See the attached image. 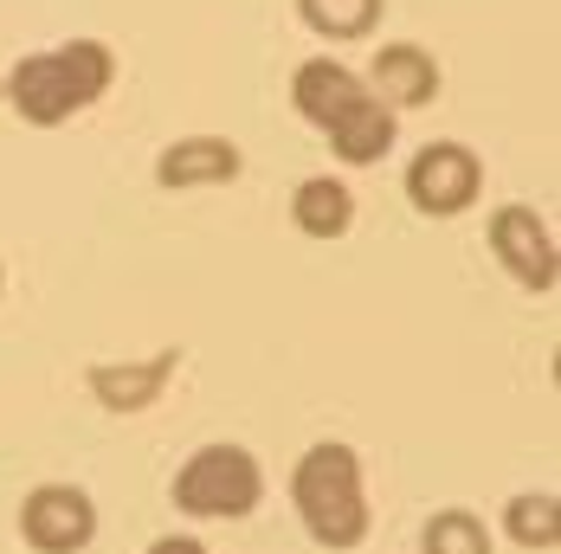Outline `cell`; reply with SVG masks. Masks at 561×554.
<instances>
[{"label":"cell","mask_w":561,"mask_h":554,"mask_svg":"<svg viewBox=\"0 0 561 554\" xmlns=\"http://www.w3.org/2000/svg\"><path fill=\"white\" fill-rule=\"evenodd\" d=\"M116 84V53L104 39H65L53 53H26L7 71V104L20 111V123L33 129H58L78 111H91Z\"/></svg>","instance_id":"cell-1"},{"label":"cell","mask_w":561,"mask_h":554,"mask_svg":"<svg viewBox=\"0 0 561 554\" xmlns=\"http://www.w3.org/2000/svg\"><path fill=\"white\" fill-rule=\"evenodd\" d=\"M290 497L304 529L323 549H355L368 535V484H362V458L348 445H310L290 471Z\"/></svg>","instance_id":"cell-2"},{"label":"cell","mask_w":561,"mask_h":554,"mask_svg":"<svg viewBox=\"0 0 561 554\" xmlns=\"http://www.w3.org/2000/svg\"><path fill=\"white\" fill-rule=\"evenodd\" d=\"M265 497V471L245 445H201L181 471H174V509L181 516H214V522H232V516H252Z\"/></svg>","instance_id":"cell-3"},{"label":"cell","mask_w":561,"mask_h":554,"mask_svg":"<svg viewBox=\"0 0 561 554\" xmlns=\"http://www.w3.org/2000/svg\"><path fill=\"white\" fill-rule=\"evenodd\" d=\"M484 187V162L465 149V142H426L413 162H407V200L433 220H451L478 200Z\"/></svg>","instance_id":"cell-4"},{"label":"cell","mask_w":561,"mask_h":554,"mask_svg":"<svg viewBox=\"0 0 561 554\" xmlns=\"http://www.w3.org/2000/svg\"><path fill=\"white\" fill-rule=\"evenodd\" d=\"M20 535H26V549H39V554L91 549V535H98V503L84 497L78 484H39L33 497L20 503Z\"/></svg>","instance_id":"cell-5"},{"label":"cell","mask_w":561,"mask_h":554,"mask_svg":"<svg viewBox=\"0 0 561 554\" xmlns=\"http://www.w3.org/2000/svg\"><path fill=\"white\" fill-rule=\"evenodd\" d=\"M491 252H497V265L516 284L556 290V239H549V226L536 220L529 207H497L491 213Z\"/></svg>","instance_id":"cell-6"},{"label":"cell","mask_w":561,"mask_h":554,"mask_svg":"<svg viewBox=\"0 0 561 554\" xmlns=\"http://www.w3.org/2000/svg\"><path fill=\"white\" fill-rule=\"evenodd\" d=\"M368 91H375L388 111H420V104L439 97V58L426 53V46L393 39V46H381L375 65H368Z\"/></svg>","instance_id":"cell-7"},{"label":"cell","mask_w":561,"mask_h":554,"mask_svg":"<svg viewBox=\"0 0 561 554\" xmlns=\"http://www.w3.org/2000/svg\"><path fill=\"white\" fill-rule=\"evenodd\" d=\"M368 97V78L362 71H348L342 58H304L297 65V78H290V104L297 116L310 123V129H330L348 104H362Z\"/></svg>","instance_id":"cell-8"},{"label":"cell","mask_w":561,"mask_h":554,"mask_svg":"<svg viewBox=\"0 0 561 554\" xmlns=\"http://www.w3.org/2000/svg\"><path fill=\"white\" fill-rule=\"evenodd\" d=\"M239 142H226V136H181L162 149V162H156V181L162 187H226V181H239Z\"/></svg>","instance_id":"cell-9"},{"label":"cell","mask_w":561,"mask_h":554,"mask_svg":"<svg viewBox=\"0 0 561 554\" xmlns=\"http://www.w3.org/2000/svg\"><path fill=\"white\" fill-rule=\"evenodd\" d=\"M323 136H330L336 162L368 168V162H381V155L393 149V136H400V111H388V104L368 91V97H362V104H348V111H342Z\"/></svg>","instance_id":"cell-10"},{"label":"cell","mask_w":561,"mask_h":554,"mask_svg":"<svg viewBox=\"0 0 561 554\" xmlns=\"http://www.w3.org/2000/svg\"><path fill=\"white\" fill-rule=\"evenodd\" d=\"M290 220L304 239H342L348 226H355V194L330 181V174H310V181H297V194H290Z\"/></svg>","instance_id":"cell-11"},{"label":"cell","mask_w":561,"mask_h":554,"mask_svg":"<svg viewBox=\"0 0 561 554\" xmlns=\"http://www.w3.org/2000/svg\"><path fill=\"white\" fill-rule=\"evenodd\" d=\"M174 374V355H156V361H136V368H91V393L111 406V413H142V406H156V393L169 388Z\"/></svg>","instance_id":"cell-12"},{"label":"cell","mask_w":561,"mask_h":554,"mask_svg":"<svg viewBox=\"0 0 561 554\" xmlns=\"http://www.w3.org/2000/svg\"><path fill=\"white\" fill-rule=\"evenodd\" d=\"M381 7H388V0H297L304 26H310L317 39H330V46L368 39V33L381 26Z\"/></svg>","instance_id":"cell-13"},{"label":"cell","mask_w":561,"mask_h":554,"mask_svg":"<svg viewBox=\"0 0 561 554\" xmlns=\"http://www.w3.org/2000/svg\"><path fill=\"white\" fill-rule=\"evenodd\" d=\"M504 522H510V542H523V549H556L561 542V503L549 490L542 497H510Z\"/></svg>","instance_id":"cell-14"},{"label":"cell","mask_w":561,"mask_h":554,"mask_svg":"<svg viewBox=\"0 0 561 554\" xmlns=\"http://www.w3.org/2000/svg\"><path fill=\"white\" fill-rule=\"evenodd\" d=\"M420 549L426 554H491V535H484V522H478L471 509H439V516L426 522Z\"/></svg>","instance_id":"cell-15"},{"label":"cell","mask_w":561,"mask_h":554,"mask_svg":"<svg viewBox=\"0 0 561 554\" xmlns=\"http://www.w3.org/2000/svg\"><path fill=\"white\" fill-rule=\"evenodd\" d=\"M149 554H207V542H194V535H162V542H149Z\"/></svg>","instance_id":"cell-16"}]
</instances>
